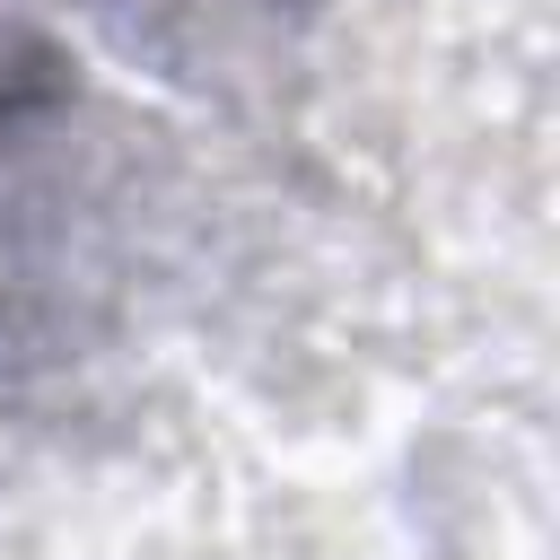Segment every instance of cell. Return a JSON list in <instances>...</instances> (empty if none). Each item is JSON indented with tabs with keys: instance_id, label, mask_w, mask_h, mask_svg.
<instances>
[{
	"instance_id": "cell-1",
	"label": "cell",
	"mask_w": 560,
	"mask_h": 560,
	"mask_svg": "<svg viewBox=\"0 0 560 560\" xmlns=\"http://www.w3.org/2000/svg\"><path fill=\"white\" fill-rule=\"evenodd\" d=\"M52 88H61V70H52V52L0 26V131H9L18 114H35V105H44Z\"/></svg>"
}]
</instances>
